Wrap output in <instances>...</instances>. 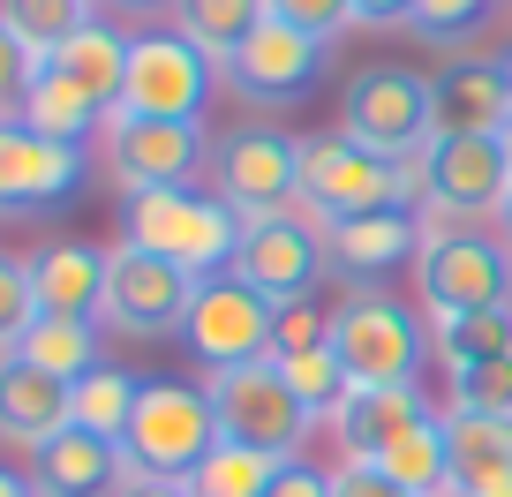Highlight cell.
<instances>
[{"label":"cell","mask_w":512,"mask_h":497,"mask_svg":"<svg viewBox=\"0 0 512 497\" xmlns=\"http://www.w3.org/2000/svg\"><path fill=\"white\" fill-rule=\"evenodd\" d=\"M294 174H302L294 211H302L317 234L362 219V211H407V204H415V159L392 166V159L362 151L354 136H339V129L332 136H302V144H294Z\"/></svg>","instance_id":"6da1fadb"},{"label":"cell","mask_w":512,"mask_h":497,"mask_svg":"<svg viewBox=\"0 0 512 497\" xmlns=\"http://www.w3.org/2000/svg\"><path fill=\"white\" fill-rule=\"evenodd\" d=\"M121 226H128L121 241H136V249H151V257L181 264L189 279L234 272V249H241V219L219 204V196H204V189H151V196H128Z\"/></svg>","instance_id":"7a4b0ae2"},{"label":"cell","mask_w":512,"mask_h":497,"mask_svg":"<svg viewBox=\"0 0 512 497\" xmlns=\"http://www.w3.org/2000/svg\"><path fill=\"white\" fill-rule=\"evenodd\" d=\"M339 136H354L362 151H377L392 166L422 159L437 144V83L400 68V61L362 68L347 83V98H339Z\"/></svg>","instance_id":"3957f363"},{"label":"cell","mask_w":512,"mask_h":497,"mask_svg":"<svg viewBox=\"0 0 512 497\" xmlns=\"http://www.w3.org/2000/svg\"><path fill=\"white\" fill-rule=\"evenodd\" d=\"M211 445H219L211 392H204V385H181V377H144V392H136V415H128V430H121L128 482H136V475L181 482Z\"/></svg>","instance_id":"277c9868"},{"label":"cell","mask_w":512,"mask_h":497,"mask_svg":"<svg viewBox=\"0 0 512 497\" xmlns=\"http://www.w3.org/2000/svg\"><path fill=\"white\" fill-rule=\"evenodd\" d=\"M204 392H211V415H219V437L226 445H249L264 460H294L302 437L317 430L294 385L279 377L272 362H241V369H204Z\"/></svg>","instance_id":"5b68a950"},{"label":"cell","mask_w":512,"mask_h":497,"mask_svg":"<svg viewBox=\"0 0 512 497\" xmlns=\"http://www.w3.org/2000/svg\"><path fill=\"white\" fill-rule=\"evenodd\" d=\"M332 354L347 362L354 392H400V385H415L422 354H430V332L392 294L362 287L332 309Z\"/></svg>","instance_id":"8992f818"},{"label":"cell","mask_w":512,"mask_h":497,"mask_svg":"<svg viewBox=\"0 0 512 497\" xmlns=\"http://www.w3.org/2000/svg\"><path fill=\"white\" fill-rule=\"evenodd\" d=\"M415 196L430 219L422 226H475L497 219L512 196V166L497 151V136H437L415 159Z\"/></svg>","instance_id":"52a82bcc"},{"label":"cell","mask_w":512,"mask_h":497,"mask_svg":"<svg viewBox=\"0 0 512 497\" xmlns=\"http://www.w3.org/2000/svg\"><path fill=\"white\" fill-rule=\"evenodd\" d=\"M422 302L430 317L512 309V257L482 226H422Z\"/></svg>","instance_id":"ba28073f"},{"label":"cell","mask_w":512,"mask_h":497,"mask_svg":"<svg viewBox=\"0 0 512 497\" xmlns=\"http://www.w3.org/2000/svg\"><path fill=\"white\" fill-rule=\"evenodd\" d=\"M204 279H189L181 264L151 257V249H136V241H113L106 249V302H98V324H113V332L128 339H166L189 324V302Z\"/></svg>","instance_id":"9c48e42d"},{"label":"cell","mask_w":512,"mask_h":497,"mask_svg":"<svg viewBox=\"0 0 512 497\" xmlns=\"http://www.w3.org/2000/svg\"><path fill=\"white\" fill-rule=\"evenodd\" d=\"M204 98H211V61L181 31L128 38V76H121L113 113H136V121H204Z\"/></svg>","instance_id":"30bf717a"},{"label":"cell","mask_w":512,"mask_h":497,"mask_svg":"<svg viewBox=\"0 0 512 497\" xmlns=\"http://www.w3.org/2000/svg\"><path fill=\"white\" fill-rule=\"evenodd\" d=\"M106 174L121 181V196H151V189H189V174L211 159L204 121H136V113H106Z\"/></svg>","instance_id":"8fae6325"},{"label":"cell","mask_w":512,"mask_h":497,"mask_svg":"<svg viewBox=\"0 0 512 497\" xmlns=\"http://www.w3.org/2000/svg\"><path fill=\"white\" fill-rule=\"evenodd\" d=\"M211 181H219V204L249 219H279L302 196V174H294V136L279 129H234L211 144Z\"/></svg>","instance_id":"7c38bea8"},{"label":"cell","mask_w":512,"mask_h":497,"mask_svg":"<svg viewBox=\"0 0 512 497\" xmlns=\"http://www.w3.org/2000/svg\"><path fill=\"white\" fill-rule=\"evenodd\" d=\"M272 317H279V309L264 302L256 287H241L234 272H219V279H204V287H196L181 339H189V354H196L204 369L272 362Z\"/></svg>","instance_id":"4fadbf2b"},{"label":"cell","mask_w":512,"mask_h":497,"mask_svg":"<svg viewBox=\"0 0 512 497\" xmlns=\"http://www.w3.org/2000/svg\"><path fill=\"white\" fill-rule=\"evenodd\" d=\"M324 264H332V257H324V234L302 219V211H279V219H249V226H241L234 279H241V287H256L272 309L309 302V287H317Z\"/></svg>","instance_id":"5bb4252c"},{"label":"cell","mask_w":512,"mask_h":497,"mask_svg":"<svg viewBox=\"0 0 512 497\" xmlns=\"http://www.w3.org/2000/svg\"><path fill=\"white\" fill-rule=\"evenodd\" d=\"M317 76H324V38L294 31V23H279V16H264L234 46V61H226V83H234L241 98H264V106H272V98H302Z\"/></svg>","instance_id":"9a60e30c"},{"label":"cell","mask_w":512,"mask_h":497,"mask_svg":"<svg viewBox=\"0 0 512 497\" xmlns=\"http://www.w3.org/2000/svg\"><path fill=\"white\" fill-rule=\"evenodd\" d=\"M83 189V151L0 121V211H53Z\"/></svg>","instance_id":"2e32d148"},{"label":"cell","mask_w":512,"mask_h":497,"mask_svg":"<svg viewBox=\"0 0 512 497\" xmlns=\"http://www.w3.org/2000/svg\"><path fill=\"white\" fill-rule=\"evenodd\" d=\"M121 482H128V452L113 437L76 430V422L31 452V497H121Z\"/></svg>","instance_id":"e0dca14e"},{"label":"cell","mask_w":512,"mask_h":497,"mask_svg":"<svg viewBox=\"0 0 512 497\" xmlns=\"http://www.w3.org/2000/svg\"><path fill=\"white\" fill-rule=\"evenodd\" d=\"M68 430V385L31 369L23 354H0V445L38 452L46 437Z\"/></svg>","instance_id":"ac0fdd59"},{"label":"cell","mask_w":512,"mask_h":497,"mask_svg":"<svg viewBox=\"0 0 512 497\" xmlns=\"http://www.w3.org/2000/svg\"><path fill=\"white\" fill-rule=\"evenodd\" d=\"M31 287H38V317H91L106 302V249L91 241H46L31 257Z\"/></svg>","instance_id":"d6986e66"},{"label":"cell","mask_w":512,"mask_h":497,"mask_svg":"<svg viewBox=\"0 0 512 497\" xmlns=\"http://www.w3.org/2000/svg\"><path fill=\"white\" fill-rule=\"evenodd\" d=\"M415 422H430V400L422 385H400V392H347V407L332 415V437L347 460H384Z\"/></svg>","instance_id":"ffe728a7"},{"label":"cell","mask_w":512,"mask_h":497,"mask_svg":"<svg viewBox=\"0 0 512 497\" xmlns=\"http://www.w3.org/2000/svg\"><path fill=\"white\" fill-rule=\"evenodd\" d=\"M324 257H332L339 272H354V279H377V272H392V264L422 257V219L415 211H362V219L324 234Z\"/></svg>","instance_id":"44dd1931"},{"label":"cell","mask_w":512,"mask_h":497,"mask_svg":"<svg viewBox=\"0 0 512 497\" xmlns=\"http://www.w3.org/2000/svg\"><path fill=\"white\" fill-rule=\"evenodd\" d=\"M437 83V136H497L512 113V91H505V68L497 61H452Z\"/></svg>","instance_id":"7402d4cb"},{"label":"cell","mask_w":512,"mask_h":497,"mask_svg":"<svg viewBox=\"0 0 512 497\" xmlns=\"http://www.w3.org/2000/svg\"><path fill=\"white\" fill-rule=\"evenodd\" d=\"M16 121H23L31 136H53V144H76V151H83V136L106 129V106H98L91 91H76L53 61H38V76H31V91H23V113H16Z\"/></svg>","instance_id":"603a6c76"},{"label":"cell","mask_w":512,"mask_h":497,"mask_svg":"<svg viewBox=\"0 0 512 497\" xmlns=\"http://www.w3.org/2000/svg\"><path fill=\"white\" fill-rule=\"evenodd\" d=\"M53 68H61L76 91H91L98 106L113 113V98H121V76H128V38L113 31V23H83V31L68 38L61 53H53Z\"/></svg>","instance_id":"cb8c5ba5"},{"label":"cell","mask_w":512,"mask_h":497,"mask_svg":"<svg viewBox=\"0 0 512 497\" xmlns=\"http://www.w3.org/2000/svg\"><path fill=\"white\" fill-rule=\"evenodd\" d=\"M264 23V0H174V31L204 53L211 68L234 61V46Z\"/></svg>","instance_id":"d4e9b609"},{"label":"cell","mask_w":512,"mask_h":497,"mask_svg":"<svg viewBox=\"0 0 512 497\" xmlns=\"http://www.w3.org/2000/svg\"><path fill=\"white\" fill-rule=\"evenodd\" d=\"M430 354L452 369H475L512 354V309H460V317H430Z\"/></svg>","instance_id":"484cf974"},{"label":"cell","mask_w":512,"mask_h":497,"mask_svg":"<svg viewBox=\"0 0 512 497\" xmlns=\"http://www.w3.org/2000/svg\"><path fill=\"white\" fill-rule=\"evenodd\" d=\"M16 354L31 369H46V377H61V385H76V377L98 369V324L91 317H38Z\"/></svg>","instance_id":"4316f807"},{"label":"cell","mask_w":512,"mask_h":497,"mask_svg":"<svg viewBox=\"0 0 512 497\" xmlns=\"http://www.w3.org/2000/svg\"><path fill=\"white\" fill-rule=\"evenodd\" d=\"M136 392H144V377H128V369L98 362L91 377H76V385H68V422H76V430H91V437H113V445H121L128 415H136Z\"/></svg>","instance_id":"83f0119b"},{"label":"cell","mask_w":512,"mask_h":497,"mask_svg":"<svg viewBox=\"0 0 512 497\" xmlns=\"http://www.w3.org/2000/svg\"><path fill=\"white\" fill-rule=\"evenodd\" d=\"M287 460H264V452H249V445H211L204 460L189 467V475H181V490L189 497H272V475Z\"/></svg>","instance_id":"f1b7e54d"},{"label":"cell","mask_w":512,"mask_h":497,"mask_svg":"<svg viewBox=\"0 0 512 497\" xmlns=\"http://www.w3.org/2000/svg\"><path fill=\"white\" fill-rule=\"evenodd\" d=\"M384 475L400 482V490H415V497H445L452 490V445H445V415H430V422H415V430L400 437V445L384 452Z\"/></svg>","instance_id":"f546056e"},{"label":"cell","mask_w":512,"mask_h":497,"mask_svg":"<svg viewBox=\"0 0 512 497\" xmlns=\"http://www.w3.org/2000/svg\"><path fill=\"white\" fill-rule=\"evenodd\" d=\"M272 369L294 385V400H302L317 422H332L339 407H347V392H354V377H347V362L332 354V339H324V347H302V354H272Z\"/></svg>","instance_id":"4dcf8cb0"},{"label":"cell","mask_w":512,"mask_h":497,"mask_svg":"<svg viewBox=\"0 0 512 497\" xmlns=\"http://www.w3.org/2000/svg\"><path fill=\"white\" fill-rule=\"evenodd\" d=\"M0 23H8L38 61H53V53H61L83 23H98V16H91V0H0Z\"/></svg>","instance_id":"1f68e13d"},{"label":"cell","mask_w":512,"mask_h":497,"mask_svg":"<svg viewBox=\"0 0 512 497\" xmlns=\"http://www.w3.org/2000/svg\"><path fill=\"white\" fill-rule=\"evenodd\" d=\"M445 445H452V482L512 467V422L505 415H445Z\"/></svg>","instance_id":"d6a6232c"},{"label":"cell","mask_w":512,"mask_h":497,"mask_svg":"<svg viewBox=\"0 0 512 497\" xmlns=\"http://www.w3.org/2000/svg\"><path fill=\"white\" fill-rule=\"evenodd\" d=\"M445 415H505V422H512V354L475 362V369H452Z\"/></svg>","instance_id":"836d02e7"},{"label":"cell","mask_w":512,"mask_h":497,"mask_svg":"<svg viewBox=\"0 0 512 497\" xmlns=\"http://www.w3.org/2000/svg\"><path fill=\"white\" fill-rule=\"evenodd\" d=\"M31 324H38V287H31V257H0V354H16Z\"/></svg>","instance_id":"e575fe53"},{"label":"cell","mask_w":512,"mask_h":497,"mask_svg":"<svg viewBox=\"0 0 512 497\" xmlns=\"http://www.w3.org/2000/svg\"><path fill=\"white\" fill-rule=\"evenodd\" d=\"M264 16H279V23H294V31H309V38L332 46V38L354 23V0H264Z\"/></svg>","instance_id":"d590c367"},{"label":"cell","mask_w":512,"mask_h":497,"mask_svg":"<svg viewBox=\"0 0 512 497\" xmlns=\"http://www.w3.org/2000/svg\"><path fill=\"white\" fill-rule=\"evenodd\" d=\"M31 76H38V53L23 46L8 23H0V121H16V113H23V91H31Z\"/></svg>","instance_id":"8d00e7d4"},{"label":"cell","mask_w":512,"mask_h":497,"mask_svg":"<svg viewBox=\"0 0 512 497\" xmlns=\"http://www.w3.org/2000/svg\"><path fill=\"white\" fill-rule=\"evenodd\" d=\"M324 339H332V317L317 302H287L272 317V354H302V347H324Z\"/></svg>","instance_id":"74e56055"},{"label":"cell","mask_w":512,"mask_h":497,"mask_svg":"<svg viewBox=\"0 0 512 497\" xmlns=\"http://www.w3.org/2000/svg\"><path fill=\"white\" fill-rule=\"evenodd\" d=\"M490 16V0H415V31L422 38H460V31H475V23Z\"/></svg>","instance_id":"f35d334b"},{"label":"cell","mask_w":512,"mask_h":497,"mask_svg":"<svg viewBox=\"0 0 512 497\" xmlns=\"http://www.w3.org/2000/svg\"><path fill=\"white\" fill-rule=\"evenodd\" d=\"M332 497H415V490H400L377 460H347V467H332Z\"/></svg>","instance_id":"ab89813d"},{"label":"cell","mask_w":512,"mask_h":497,"mask_svg":"<svg viewBox=\"0 0 512 497\" xmlns=\"http://www.w3.org/2000/svg\"><path fill=\"white\" fill-rule=\"evenodd\" d=\"M272 497H332V475L324 467H309V460H287L272 475Z\"/></svg>","instance_id":"60d3db41"},{"label":"cell","mask_w":512,"mask_h":497,"mask_svg":"<svg viewBox=\"0 0 512 497\" xmlns=\"http://www.w3.org/2000/svg\"><path fill=\"white\" fill-rule=\"evenodd\" d=\"M415 16V0H354V23H369V31H384V23H407Z\"/></svg>","instance_id":"b9f144b4"},{"label":"cell","mask_w":512,"mask_h":497,"mask_svg":"<svg viewBox=\"0 0 512 497\" xmlns=\"http://www.w3.org/2000/svg\"><path fill=\"white\" fill-rule=\"evenodd\" d=\"M445 497H512V467H490V475H467V482H452Z\"/></svg>","instance_id":"7bdbcfd3"},{"label":"cell","mask_w":512,"mask_h":497,"mask_svg":"<svg viewBox=\"0 0 512 497\" xmlns=\"http://www.w3.org/2000/svg\"><path fill=\"white\" fill-rule=\"evenodd\" d=\"M121 497H189L181 482H151V475H136V482H121Z\"/></svg>","instance_id":"ee69618b"},{"label":"cell","mask_w":512,"mask_h":497,"mask_svg":"<svg viewBox=\"0 0 512 497\" xmlns=\"http://www.w3.org/2000/svg\"><path fill=\"white\" fill-rule=\"evenodd\" d=\"M0 497H31V482H23L16 467H0Z\"/></svg>","instance_id":"f6af8a7d"},{"label":"cell","mask_w":512,"mask_h":497,"mask_svg":"<svg viewBox=\"0 0 512 497\" xmlns=\"http://www.w3.org/2000/svg\"><path fill=\"white\" fill-rule=\"evenodd\" d=\"M497 241H505V257H512V196H505V211H497Z\"/></svg>","instance_id":"bcb514c9"},{"label":"cell","mask_w":512,"mask_h":497,"mask_svg":"<svg viewBox=\"0 0 512 497\" xmlns=\"http://www.w3.org/2000/svg\"><path fill=\"white\" fill-rule=\"evenodd\" d=\"M497 151H505V166H512V113H505V129H497Z\"/></svg>","instance_id":"7dc6e473"},{"label":"cell","mask_w":512,"mask_h":497,"mask_svg":"<svg viewBox=\"0 0 512 497\" xmlns=\"http://www.w3.org/2000/svg\"><path fill=\"white\" fill-rule=\"evenodd\" d=\"M497 68H505V91H512V46H505V61H497Z\"/></svg>","instance_id":"c3c4849f"},{"label":"cell","mask_w":512,"mask_h":497,"mask_svg":"<svg viewBox=\"0 0 512 497\" xmlns=\"http://www.w3.org/2000/svg\"><path fill=\"white\" fill-rule=\"evenodd\" d=\"M121 8H159V0H121Z\"/></svg>","instance_id":"681fc988"}]
</instances>
